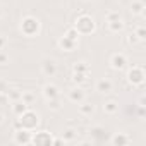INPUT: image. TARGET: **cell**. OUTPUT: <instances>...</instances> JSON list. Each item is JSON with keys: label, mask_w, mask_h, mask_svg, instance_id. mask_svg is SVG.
<instances>
[{"label": "cell", "mask_w": 146, "mask_h": 146, "mask_svg": "<svg viewBox=\"0 0 146 146\" xmlns=\"http://www.w3.org/2000/svg\"><path fill=\"white\" fill-rule=\"evenodd\" d=\"M38 125H40V113L35 112V110H31L29 107L17 119V127H23L26 131H35Z\"/></svg>", "instance_id": "cell-1"}, {"label": "cell", "mask_w": 146, "mask_h": 146, "mask_svg": "<svg viewBox=\"0 0 146 146\" xmlns=\"http://www.w3.org/2000/svg\"><path fill=\"white\" fill-rule=\"evenodd\" d=\"M19 28H21V33H23L24 36L35 38V36L40 35L41 23H40V19L35 17V16H26V17L21 19V26H19Z\"/></svg>", "instance_id": "cell-2"}, {"label": "cell", "mask_w": 146, "mask_h": 146, "mask_svg": "<svg viewBox=\"0 0 146 146\" xmlns=\"http://www.w3.org/2000/svg\"><path fill=\"white\" fill-rule=\"evenodd\" d=\"M74 29L79 33V35H90V33H93L95 29H96V24H95V19L91 17V16H81V17H78V21H76V24H74Z\"/></svg>", "instance_id": "cell-3"}, {"label": "cell", "mask_w": 146, "mask_h": 146, "mask_svg": "<svg viewBox=\"0 0 146 146\" xmlns=\"http://www.w3.org/2000/svg\"><path fill=\"white\" fill-rule=\"evenodd\" d=\"M127 83L132 84V86H143V81H144V69L141 65H132L129 70H127Z\"/></svg>", "instance_id": "cell-4"}, {"label": "cell", "mask_w": 146, "mask_h": 146, "mask_svg": "<svg viewBox=\"0 0 146 146\" xmlns=\"http://www.w3.org/2000/svg\"><path fill=\"white\" fill-rule=\"evenodd\" d=\"M41 74L46 78H53L57 74V60L52 57H45L41 60Z\"/></svg>", "instance_id": "cell-5"}, {"label": "cell", "mask_w": 146, "mask_h": 146, "mask_svg": "<svg viewBox=\"0 0 146 146\" xmlns=\"http://www.w3.org/2000/svg\"><path fill=\"white\" fill-rule=\"evenodd\" d=\"M125 65H127V57H125L124 52H115V53H112V57H110V67H112L113 70H124Z\"/></svg>", "instance_id": "cell-6"}, {"label": "cell", "mask_w": 146, "mask_h": 146, "mask_svg": "<svg viewBox=\"0 0 146 146\" xmlns=\"http://www.w3.org/2000/svg\"><path fill=\"white\" fill-rule=\"evenodd\" d=\"M41 95H43L45 102H50V100H57V98H60V91H58V88H57L53 83H46V84L41 88Z\"/></svg>", "instance_id": "cell-7"}, {"label": "cell", "mask_w": 146, "mask_h": 146, "mask_svg": "<svg viewBox=\"0 0 146 146\" xmlns=\"http://www.w3.org/2000/svg\"><path fill=\"white\" fill-rule=\"evenodd\" d=\"M67 98H69V102L79 105V103L86 98V93H84V90H83L81 86H74V88H70V90L67 91Z\"/></svg>", "instance_id": "cell-8"}, {"label": "cell", "mask_w": 146, "mask_h": 146, "mask_svg": "<svg viewBox=\"0 0 146 146\" xmlns=\"http://www.w3.org/2000/svg\"><path fill=\"white\" fill-rule=\"evenodd\" d=\"M95 90H96L100 95H108V93L113 90V83H112V79H108V78H100V79L96 81V84H95Z\"/></svg>", "instance_id": "cell-9"}, {"label": "cell", "mask_w": 146, "mask_h": 146, "mask_svg": "<svg viewBox=\"0 0 146 146\" xmlns=\"http://www.w3.org/2000/svg\"><path fill=\"white\" fill-rule=\"evenodd\" d=\"M14 143L17 144H29L31 143V131H26L23 127L14 131Z\"/></svg>", "instance_id": "cell-10"}, {"label": "cell", "mask_w": 146, "mask_h": 146, "mask_svg": "<svg viewBox=\"0 0 146 146\" xmlns=\"http://www.w3.org/2000/svg\"><path fill=\"white\" fill-rule=\"evenodd\" d=\"M31 143H35V144H41V143L52 144L53 139H52V136H50L46 131H40V132H36V134L31 132Z\"/></svg>", "instance_id": "cell-11"}, {"label": "cell", "mask_w": 146, "mask_h": 146, "mask_svg": "<svg viewBox=\"0 0 146 146\" xmlns=\"http://www.w3.org/2000/svg\"><path fill=\"white\" fill-rule=\"evenodd\" d=\"M57 45H58V48H60L62 52H74L76 46H78V41H72V40H69L67 36H62V38L57 41Z\"/></svg>", "instance_id": "cell-12"}, {"label": "cell", "mask_w": 146, "mask_h": 146, "mask_svg": "<svg viewBox=\"0 0 146 146\" xmlns=\"http://www.w3.org/2000/svg\"><path fill=\"white\" fill-rule=\"evenodd\" d=\"M129 143H131V137L125 132H115L110 139V144H113V146H125Z\"/></svg>", "instance_id": "cell-13"}, {"label": "cell", "mask_w": 146, "mask_h": 146, "mask_svg": "<svg viewBox=\"0 0 146 146\" xmlns=\"http://www.w3.org/2000/svg\"><path fill=\"white\" fill-rule=\"evenodd\" d=\"M144 0H132L131 2V14L132 16H143L144 14Z\"/></svg>", "instance_id": "cell-14"}, {"label": "cell", "mask_w": 146, "mask_h": 146, "mask_svg": "<svg viewBox=\"0 0 146 146\" xmlns=\"http://www.w3.org/2000/svg\"><path fill=\"white\" fill-rule=\"evenodd\" d=\"M103 112L107 115H115L119 113V102L117 100H107L103 103Z\"/></svg>", "instance_id": "cell-15"}, {"label": "cell", "mask_w": 146, "mask_h": 146, "mask_svg": "<svg viewBox=\"0 0 146 146\" xmlns=\"http://www.w3.org/2000/svg\"><path fill=\"white\" fill-rule=\"evenodd\" d=\"M124 28H125V24H124V19H117V21H110V23H107V29L110 31V33H122L124 31Z\"/></svg>", "instance_id": "cell-16"}, {"label": "cell", "mask_w": 146, "mask_h": 146, "mask_svg": "<svg viewBox=\"0 0 146 146\" xmlns=\"http://www.w3.org/2000/svg\"><path fill=\"white\" fill-rule=\"evenodd\" d=\"M79 113H81L83 117H91V115L95 113V105L83 100V102L79 103Z\"/></svg>", "instance_id": "cell-17"}, {"label": "cell", "mask_w": 146, "mask_h": 146, "mask_svg": "<svg viewBox=\"0 0 146 146\" xmlns=\"http://www.w3.org/2000/svg\"><path fill=\"white\" fill-rule=\"evenodd\" d=\"M76 137H78V129H74V127H69V129H65L62 132V141L64 143H70V141H74Z\"/></svg>", "instance_id": "cell-18"}, {"label": "cell", "mask_w": 146, "mask_h": 146, "mask_svg": "<svg viewBox=\"0 0 146 146\" xmlns=\"http://www.w3.org/2000/svg\"><path fill=\"white\" fill-rule=\"evenodd\" d=\"M28 107H29V105H26L23 100L12 102V112H14V115H16V117H19V115H21V113H23V112L28 108Z\"/></svg>", "instance_id": "cell-19"}, {"label": "cell", "mask_w": 146, "mask_h": 146, "mask_svg": "<svg viewBox=\"0 0 146 146\" xmlns=\"http://www.w3.org/2000/svg\"><path fill=\"white\" fill-rule=\"evenodd\" d=\"M88 76H90V72H74V76H72V79H74V83L78 86H81L83 83L88 81Z\"/></svg>", "instance_id": "cell-20"}, {"label": "cell", "mask_w": 146, "mask_h": 146, "mask_svg": "<svg viewBox=\"0 0 146 146\" xmlns=\"http://www.w3.org/2000/svg\"><path fill=\"white\" fill-rule=\"evenodd\" d=\"M72 70L74 72H90V65L86 62H74V65H72Z\"/></svg>", "instance_id": "cell-21"}, {"label": "cell", "mask_w": 146, "mask_h": 146, "mask_svg": "<svg viewBox=\"0 0 146 146\" xmlns=\"http://www.w3.org/2000/svg\"><path fill=\"white\" fill-rule=\"evenodd\" d=\"M21 100H23L26 105H31V103L36 100V95H35L33 91H23V95H21Z\"/></svg>", "instance_id": "cell-22"}, {"label": "cell", "mask_w": 146, "mask_h": 146, "mask_svg": "<svg viewBox=\"0 0 146 146\" xmlns=\"http://www.w3.org/2000/svg\"><path fill=\"white\" fill-rule=\"evenodd\" d=\"M64 36H67L69 40H72V41H79V33L74 29V28H69L67 31H65V35Z\"/></svg>", "instance_id": "cell-23"}, {"label": "cell", "mask_w": 146, "mask_h": 146, "mask_svg": "<svg viewBox=\"0 0 146 146\" xmlns=\"http://www.w3.org/2000/svg\"><path fill=\"white\" fill-rule=\"evenodd\" d=\"M107 23H110V21H117V19H122V16L119 14V11H110V12H107Z\"/></svg>", "instance_id": "cell-24"}, {"label": "cell", "mask_w": 146, "mask_h": 146, "mask_svg": "<svg viewBox=\"0 0 146 146\" xmlns=\"http://www.w3.org/2000/svg\"><path fill=\"white\" fill-rule=\"evenodd\" d=\"M134 33H136V36H137L141 41H144V40H146V29H144V26H137Z\"/></svg>", "instance_id": "cell-25"}, {"label": "cell", "mask_w": 146, "mask_h": 146, "mask_svg": "<svg viewBox=\"0 0 146 146\" xmlns=\"http://www.w3.org/2000/svg\"><path fill=\"white\" fill-rule=\"evenodd\" d=\"M46 105H48L50 110H60V98H57V100H50V102H46Z\"/></svg>", "instance_id": "cell-26"}, {"label": "cell", "mask_w": 146, "mask_h": 146, "mask_svg": "<svg viewBox=\"0 0 146 146\" xmlns=\"http://www.w3.org/2000/svg\"><path fill=\"white\" fill-rule=\"evenodd\" d=\"M127 43L129 45H137V43H141V40L136 36V33H131V35H127Z\"/></svg>", "instance_id": "cell-27"}, {"label": "cell", "mask_w": 146, "mask_h": 146, "mask_svg": "<svg viewBox=\"0 0 146 146\" xmlns=\"http://www.w3.org/2000/svg\"><path fill=\"white\" fill-rule=\"evenodd\" d=\"M9 53H5L4 50H0V65H7L9 64Z\"/></svg>", "instance_id": "cell-28"}, {"label": "cell", "mask_w": 146, "mask_h": 146, "mask_svg": "<svg viewBox=\"0 0 146 146\" xmlns=\"http://www.w3.org/2000/svg\"><path fill=\"white\" fill-rule=\"evenodd\" d=\"M5 46H7V38L4 35H0V50H4Z\"/></svg>", "instance_id": "cell-29"}, {"label": "cell", "mask_w": 146, "mask_h": 146, "mask_svg": "<svg viewBox=\"0 0 146 146\" xmlns=\"http://www.w3.org/2000/svg\"><path fill=\"white\" fill-rule=\"evenodd\" d=\"M2 122H4V115H2V113H0V124H2Z\"/></svg>", "instance_id": "cell-30"}, {"label": "cell", "mask_w": 146, "mask_h": 146, "mask_svg": "<svg viewBox=\"0 0 146 146\" xmlns=\"http://www.w3.org/2000/svg\"><path fill=\"white\" fill-rule=\"evenodd\" d=\"M0 17H2V9H0Z\"/></svg>", "instance_id": "cell-31"}, {"label": "cell", "mask_w": 146, "mask_h": 146, "mask_svg": "<svg viewBox=\"0 0 146 146\" xmlns=\"http://www.w3.org/2000/svg\"><path fill=\"white\" fill-rule=\"evenodd\" d=\"M81 2H90V0H81Z\"/></svg>", "instance_id": "cell-32"}]
</instances>
